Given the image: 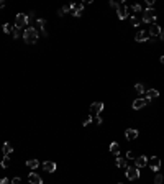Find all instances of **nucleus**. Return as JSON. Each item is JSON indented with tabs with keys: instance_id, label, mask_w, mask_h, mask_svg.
Masks as SVG:
<instances>
[{
	"instance_id": "cd10ccee",
	"label": "nucleus",
	"mask_w": 164,
	"mask_h": 184,
	"mask_svg": "<svg viewBox=\"0 0 164 184\" xmlns=\"http://www.w3.org/2000/svg\"><path fill=\"white\" fill-rule=\"evenodd\" d=\"M92 119H94L92 115H90V117H87V119H85V120H84V122H82V125H84V127H87V125H89L90 122H92Z\"/></svg>"
},
{
	"instance_id": "423d86ee",
	"label": "nucleus",
	"mask_w": 164,
	"mask_h": 184,
	"mask_svg": "<svg viewBox=\"0 0 164 184\" xmlns=\"http://www.w3.org/2000/svg\"><path fill=\"white\" fill-rule=\"evenodd\" d=\"M103 110V104L102 102H94L92 105H90V115H95V117H99V113Z\"/></svg>"
},
{
	"instance_id": "aec40b11",
	"label": "nucleus",
	"mask_w": 164,
	"mask_h": 184,
	"mask_svg": "<svg viewBox=\"0 0 164 184\" xmlns=\"http://www.w3.org/2000/svg\"><path fill=\"white\" fill-rule=\"evenodd\" d=\"M26 166H28V168H31V169H36L38 166H40V161L34 159V158H31V159H28V161H26Z\"/></svg>"
},
{
	"instance_id": "c756f323",
	"label": "nucleus",
	"mask_w": 164,
	"mask_h": 184,
	"mask_svg": "<svg viewBox=\"0 0 164 184\" xmlns=\"http://www.w3.org/2000/svg\"><path fill=\"white\" fill-rule=\"evenodd\" d=\"M10 182H12V184H22V179H20V178H13Z\"/></svg>"
},
{
	"instance_id": "b1692460",
	"label": "nucleus",
	"mask_w": 164,
	"mask_h": 184,
	"mask_svg": "<svg viewBox=\"0 0 164 184\" xmlns=\"http://www.w3.org/2000/svg\"><path fill=\"white\" fill-rule=\"evenodd\" d=\"M3 31H5V33H13V26L5 23V25H3Z\"/></svg>"
},
{
	"instance_id": "6e6552de",
	"label": "nucleus",
	"mask_w": 164,
	"mask_h": 184,
	"mask_svg": "<svg viewBox=\"0 0 164 184\" xmlns=\"http://www.w3.org/2000/svg\"><path fill=\"white\" fill-rule=\"evenodd\" d=\"M149 168H151L153 171H159V169H161V159H159L158 156H153V158L149 159Z\"/></svg>"
},
{
	"instance_id": "72a5a7b5",
	"label": "nucleus",
	"mask_w": 164,
	"mask_h": 184,
	"mask_svg": "<svg viewBox=\"0 0 164 184\" xmlns=\"http://www.w3.org/2000/svg\"><path fill=\"white\" fill-rule=\"evenodd\" d=\"M95 122H97V123H99V125H102V122H103V120H102V119H100V117H95Z\"/></svg>"
},
{
	"instance_id": "bb28decb",
	"label": "nucleus",
	"mask_w": 164,
	"mask_h": 184,
	"mask_svg": "<svg viewBox=\"0 0 164 184\" xmlns=\"http://www.w3.org/2000/svg\"><path fill=\"white\" fill-rule=\"evenodd\" d=\"M127 159H136V156H135V151H127Z\"/></svg>"
},
{
	"instance_id": "f8f14e48",
	"label": "nucleus",
	"mask_w": 164,
	"mask_h": 184,
	"mask_svg": "<svg viewBox=\"0 0 164 184\" xmlns=\"http://www.w3.org/2000/svg\"><path fill=\"white\" fill-rule=\"evenodd\" d=\"M148 38H149L148 31H138L136 36H135V40H136L138 43H145V41H148Z\"/></svg>"
},
{
	"instance_id": "7ed1b4c3",
	"label": "nucleus",
	"mask_w": 164,
	"mask_h": 184,
	"mask_svg": "<svg viewBox=\"0 0 164 184\" xmlns=\"http://www.w3.org/2000/svg\"><path fill=\"white\" fill-rule=\"evenodd\" d=\"M28 25V15H25V13H18L15 18V28L22 30L23 26Z\"/></svg>"
},
{
	"instance_id": "2f4dec72",
	"label": "nucleus",
	"mask_w": 164,
	"mask_h": 184,
	"mask_svg": "<svg viewBox=\"0 0 164 184\" xmlns=\"http://www.w3.org/2000/svg\"><path fill=\"white\" fill-rule=\"evenodd\" d=\"M133 10H135V12H143L141 5H133Z\"/></svg>"
},
{
	"instance_id": "4468645a",
	"label": "nucleus",
	"mask_w": 164,
	"mask_h": 184,
	"mask_svg": "<svg viewBox=\"0 0 164 184\" xmlns=\"http://www.w3.org/2000/svg\"><path fill=\"white\" fill-rule=\"evenodd\" d=\"M146 164H148V158H146V156H138V158L135 159V166H136V168H145Z\"/></svg>"
},
{
	"instance_id": "39448f33",
	"label": "nucleus",
	"mask_w": 164,
	"mask_h": 184,
	"mask_svg": "<svg viewBox=\"0 0 164 184\" xmlns=\"http://www.w3.org/2000/svg\"><path fill=\"white\" fill-rule=\"evenodd\" d=\"M127 178L131 179V181L138 179L139 178V168H136V166H130V168H127Z\"/></svg>"
},
{
	"instance_id": "f704fd0d",
	"label": "nucleus",
	"mask_w": 164,
	"mask_h": 184,
	"mask_svg": "<svg viewBox=\"0 0 164 184\" xmlns=\"http://www.w3.org/2000/svg\"><path fill=\"white\" fill-rule=\"evenodd\" d=\"M3 7H5V2H3V0H0V8H3Z\"/></svg>"
},
{
	"instance_id": "c9c22d12",
	"label": "nucleus",
	"mask_w": 164,
	"mask_h": 184,
	"mask_svg": "<svg viewBox=\"0 0 164 184\" xmlns=\"http://www.w3.org/2000/svg\"><path fill=\"white\" fill-rule=\"evenodd\" d=\"M161 40H164V30L161 31Z\"/></svg>"
},
{
	"instance_id": "2eb2a0df",
	"label": "nucleus",
	"mask_w": 164,
	"mask_h": 184,
	"mask_svg": "<svg viewBox=\"0 0 164 184\" xmlns=\"http://www.w3.org/2000/svg\"><path fill=\"white\" fill-rule=\"evenodd\" d=\"M43 168H44V171H48V173H54L56 171V163L54 161H44Z\"/></svg>"
},
{
	"instance_id": "f3484780",
	"label": "nucleus",
	"mask_w": 164,
	"mask_h": 184,
	"mask_svg": "<svg viewBox=\"0 0 164 184\" xmlns=\"http://www.w3.org/2000/svg\"><path fill=\"white\" fill-rule=\"evenodd\" d=\"M110 153L115 155V156H118V153H120V146H118L117 141H112L110 143Z\"/></svg>"
},
{
	"instance_id": "a878e982",
	"label": "nucleus",
	"mask_w": 164,
	"mask_h": 184,
	"mask_svg": "<svg viewBox=\"0 0 164 184\" xmlns=\"http://www.w3.org/2000/svg\"><path fill=\"white\" fill-rule=\"evenodd\" d=\"M139 23H141V20H139V18H136V17H131V25H133V26H138Z\"/></svg>"
},
{
	"instance_id": "4be33fe9",
	"label": "nucleus",
	"mask_w": 164,
	"mask_h": 184,
	"mask_svg": "<svg viewBox=\"0 0 164 184\" xmlns=\"http://www.w3.org/2000/svg\"><path fill=\"white\" fill-rule=\"evenodd\" d=\"M0 166H2V168H8V166H10V158H8V156H3Z\"/></svg>"
},
{
	"instance_id": "f03ea898",
	"label": "nucleus",
	"mask_w": 164,
	"mask_h": 184,
	"mask_svg": "<svg viewBox=\"0 0 164 184\" xmlns=\"http://www.w3.org/2000/svg\"><path fill=\"white\" fill-rule=\"evenodd\" d=\"M156 18H158V17H156V10L154 8H146L145 12H143V18L141 20L145 23H151V25H154Z\"/></svg>"
},
{
	"instance_id": "f257e3e1",
	"label": "nucleus",
	"mask_w": 164,
	"mask_h": 184,
	"mask_svg": "<svg viewBox=\"0 0 164 184\" xmlns=\"http://www.w3.org/2000/svg\"><path fill=\"white\" fill-rule=\"evenodd\" d=\"M23 40H25V43L28 44H34L38 40V31L33 28V26H30V28H26L23 31Z\"/></svg>"
},
{
	"instance_id": "393cba45",
	"label": "nucleus",
	"mask_w": 164,
	"mask_h": 184,
	"mask_svg": "<svg viewBox=\"0 0 164 184\" xmlns=\"http://www.w3.org/2000/svg\"><path fill=\"white\" fill-rule=\"evenodd\" d=\"M163 181H164V178H163V174H156V178H154V184H163Z\"/></svg>"
},
{
	"instance_id": "473e14b6",
	"label": "nucleus",
	"mask_w": 164,
	"mask_h": 184,
	"mask_svg": "<svg viewBox=\"0 0 164 184\" xmlns=\"http://www.w3.org/2000/svg\"><path fill=\"white\" fill-rule=\"evenodd\" d=\"M0 184H10V179H7V178H2V179H0Z\"/></svg>"
},
{
	"instance_id": "412c9836",
	"label": "nucleus",
	"mask_w": 164,
	"mask_h": 184,
	"mask_svg": "<svg viewBox=\"0 0 164 184\" xmlns=\"http://www.w3.org/2000/svg\"><path fill=\"white\" fill-rule=\"evenodd\" d=\"M117 166L118 168H127V158H121V156H117Z\"/></svg>"
},
{
	"instance_id": "1a4fd4ad",
	"label": "nucleus",
	"mask_w": 164,
	"mask_h": 184,
	"mask_svg": "<svg viewBox=\"0 0 164 184\" xmlns=\"http://www.w3.org/2000/svg\"><path fill=\"white\" fill-rule=\"evenodd\" d=\"M161 26H158L154 23V25H151L149 26V38H158V36H161Z\"/></svg>"
},
{
	"instance_id": "a211bd4d",
	"label": "nucleus",
	"mask_w": 164,
	"mask_h": 184,
	"mask_svg": "<svg viewBox=\"0 0 164 184\" xmlns=\"http://www.w3.org/2000/svg\"><path fill=\"white\" fill-rule=\"evenodd\" d=\"M2 151H3V156H8V155L13 151L12 145H10L8 141H5V143H3V146H2Z\"/></svg>"
},
{
	"instance_id": "c85d7f7f",
	"label": "nucleus",
	"mask_w": 164,
	"mask_h": 184,
	"mask_svg": "<svg viewBox=\"0 0 164 184\" xmlns=\"http://www.w3.org/2000/svg\"><path fill=\"white\" fill-rule=\"evenodd\" d=\"M12 35H13V38H15V40H16V38L20 36V30H18V28H15V26H13V33H12Z\"/></svg>"
},
{
	"instance_id": "5701e85b",
	"label": "nucleus",
	"mask_w": 164,
	"mask_h": 184,
	"mask_svg": "<svg viewBox=\"0 0 164 184\" xmlns=\"http://www.w3.org/2000/svg\"><path fill=\"white\" fill-rule=\"evenodd\" d=\"M135 91H136L138 94H145L146 91H145V86H143V84H136V86H135Z\"/></svg>"
},
{
	"instance_id": "6ab92c4d",
	"label": "nucleus",
	"mask_w": 164,
	"mask_h": 184,
	"mask_svg": "<svg viewBox=\"0 0 164 184\" xmlns=\"http://www.w3.org/2000/svg\"><path fill=\"white\" fill-rule=\"evenodd\" d=\"M36 23H38V26H40V30H41V33H43V36H48V33L44 31V25H46V20H44V18H38V20H36Z\"/></svg>"
},
{
	"instance_id": "ddd939ff",
	"label": "nucleus",
	"mask_w": 164,
	"mask_h": 184,
	"mask_svg": "<svg viewBox=\"0 0 164 184\" xmlns=\"http://www.w3.org/2000/svg\"><path fill=\"white\" fill-rule=\"evenodd\" d=\"M28 181H30V184H43V179H41L36 173H30V174H28Z\"/></svg>"
},
{
	"instance_id": "7c9ffc66",
	"label": "nucleus",
	"mask_w": 164,
	"mask_h": 184,
	"mask_svg": "<svg viewBox=\"0 0 164 184\" xmlns=\"http://www.w3.org/2000/svg\"><path fill=\"white\" fill-rule=\"evenodd\" d=\"M61 10H62V12H64V13H66V12H71V5H64Z\"/></svg>"
},
{
	"instance_id": "dca6fc26",
	"label": "nucleus",
	"mask_w": 164,
	"mask_h": 184,
	"mask_svg": "<svg viewBox=\"0 0 164 184\" xmlns=\"http://www.w3.org/2000/svg\"><path fill=\"white\" fill-rule=\"evenodd\" d=\"M156 97H159V92L156 91V89H149V91L146 92V99H148L149 102H151L153 99H156Z\"/></svg>"
},
{
	"instance_id": "e433bc0d",
	"label": "nucleus",
	"mask_w": 164,
	"mask_h": 184,
	"mask_svg": "<svg viewBox=\"0 0 164 184\" xmlns=\"http://www.w3.org/2000/svg\"><path fill=\"white\" fill-rule=\"evenodd\" d=\"M161 64H164V56H161Z\"/></svg>"
},
{
	"instance_id": "9d476101",
	"label": "nucleus",
	"mask_w": 164,
	"mask_h": 184,
	"mask_svg": "<svg viewBox=\"0 0 164 184\" xmlns=\"http://www.w3.org/2000/svg\"><path fill=\"white\" fill-rule=\"evenodd\" d=\"M125 138H127L128 141H133L138 138V130H135V128H128L127 131H125Z\"/></svg>"
},
{
	"instance_id": "0eeeda50",
	"label": "nucleus",
	"mask_w": 164,
	"mask_h": 184,
	"mask_svg": "<svg viewBox=\"0 0 164 184\" xmlns=\"http://www.w3.org/2000/svg\"><path fill=\"white\" fill-rule=\"evenodd\" d=\"M71 12H72V15H74V17H82L84 5H82V3H72V5H71Z\"/></svg>"
},
{
	"instance_id": "9b49d317",
	"label": "nucleus",
	"mask_w": 164,
	"mask_h": 184,
	"mask_svg": "<svg viewBox=\"0 0 164 184\" xmlns=\"http://www.w3.org/2000/svg\"><path fill=\"white\" fill-rule=\"evenodd\" d=\"M148 104H149V100L145 97V99H136V100L133 102V105H131V107H133L135 110H139V109H143L145 105H148Z\"/></svg>"
},
{
	"instance_id": "20e7f679",
	"label": "nucleus",
	"mask_w": 164,
	"mask_h": 184,
	"mask_svg": "<svg viewBox=\"0 0 164 184\" xmlns=\"http://www.w3.org/2000/svg\"><path fill=\"white\" fill-rule=\"evenodd\" d=\"M128 15H130V13H128V7L125 5V3H118V7H117V17L118 18L125 20Z\"/></svg>"
}]
</instances>
